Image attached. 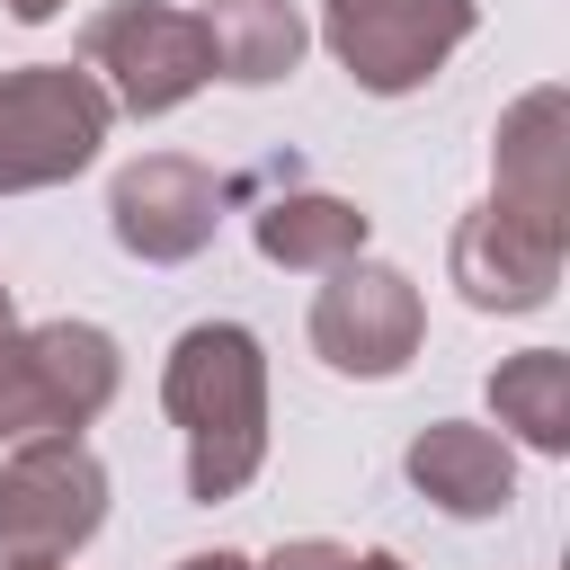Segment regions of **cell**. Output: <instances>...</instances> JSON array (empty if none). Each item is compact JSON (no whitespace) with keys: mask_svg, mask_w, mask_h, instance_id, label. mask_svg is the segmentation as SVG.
Returning <instances> with one entry per match:
<instances>
[{"mask_svg":"<svg viewBox=\"0 0 570 570\" xmlns=\"http://www.w3.org/2000/svg\"><path fill=\"white\" fill-rule=\"evenodd\" d=\"M160 401L187 428V490L196 499H232L258 472V454H267V365H258V338L232 330V321L187 330L178 356H169Z\"/></svg>","mask_w":570,"mask_h":570,"instance_id":"1","label":"cell"},{"mask_svg":"<svg viewBox=\"0 0 570 570\" xmlns=\"http://www.w3.org/2000/svg\"><path fill=\"white\" fill-rule=\"evenodd\" d=\"M116 392V338L89 321H53L9 338L0 330V436L36 445V436H71L80 419H98Z\"/></svg>","mask_w":570,"mask_h":570,"instance_id":"2","label":"cell"},{"mask_svg":"<svg viewBox=\"0 0 570 570\" xmlns=\"http://www.w3.org/2000/svg\"><path fill=\"white\" fill-rule=\"evenodd\" d=\"M107 142V98L71 62H36L0 80V187H53Z\"/></svg>","mask_w":570,"mask_h":570,"instance_id":"3","label":"cell"},{"mask_svg":"<svg viewBox=\"0 0 570 570\" xmlns=\"http://www.w3.org/2000/svg\"><path fill=\"white\" fill-rule=\"evenodd\" d=\"M107 517V472L89 463L80 436H36L9 472H0V552L9 561H62L71 543H89Z\"/></svg>","mask_w":570,"mask_h":570,"instance_id":"4","label":"cell"},{"mask_svg":"<svg viewBox=\"0 0 570 570\" xmlns=\"http://www.w3.org/2000/svg\"><path fill=\"white\" fill-rule=\"evenodd\" d=\"M89 71H107L116 80V98L134 107V116H160V107H178L205 71H214V45H205V18H187V9H160V0H125V9H107L98 27H89Z\"/></svg>","mask_w":570,"mask_h":570,"instance_id":"5","label":"cell"},{"mask_svg":"<svg viewBox=\"0 0 570 570\" xmlns=\"http://www.w3.org/2000/svg\"><path fill=\"white\" fill-rule=\"evenodd\" d=\"M472 36V0H330V45L365 89H419Z\"/></svg>","mask_w":570,"mask_h":570,"instance_id":"6","label":"cell"},{"mask_svg":"<svg viewBox=\"0 0 570 570\" xmlns=\"http://www.w3.org/2000/svg\"><path fill=\"white\" fill-rule=\"evenodd\" d=\"M312 347L338 365V374H401L410 347H419V294L410 276L392 267H330V294L312 303Z\"/></svg>","mask_w":570,"mask_h":570,"instance_id":"7","label":"cell"},{"mask_svg":"<svg viewBox=\"0 0 570 570\" xmlns=\"http://www.w3.org/2000/svg\"><path fill=\"white\" fill-rule=\"evenodd\" d=\"M561 276V223L543 214H517V205H481L463 232H454V285L481 303V312H525L543 303Z\"/></svg>","mask_w":570,"mask_h":570,"instance_id":"8","label":"cell"},{"mask_svg":"<svg viewBox=\"0 0 570 570\" xmlns=\"http://www.w3.org/2000/svg\"><path fill=\"white\" fill-rule=\"evenodd\" d=\"M116 240L142 258H196L214 240V178L196 160H134L116 178Z\"/></svg>","mask_w":570,"mask_h":570,"instance_id":"9","label":"cell"},{"mask_svg":"<svg viewBox=\"0 0 570 570\" xmlns=\"http://www.w3.org/2000/svg\"><path fill=\"white\" fill-rule=\"evenodd\" d=\"M410 481L445 508V517H490V508H508V445L490 436V428H463V419H445V428H428L419 445H410Z\"/></svg>","mask_w":570,"mask_h":570,"instance_id":"10","label":"cell"},{"mask_svg":"<svg viewBox=\"0 0 570 570\" xmlns=\"http://www.w3.org/2000/svg\"><path fill=\"white\" fill-rule=\"evenodd\" d=\"M499 205L561 223V89H534L499 125Z\"/></svg>","mask_w":570,"mask_h":570,"instance_id":"11","label":"cell"},{"mask_svg":"<svg viewBox=\"0 0 570 570\" xmlns=\"http://www.w3.org/2000/svg\"><path fill=\"white\" fill-rule=\"evenodd\" d=\"M205 45H214V71L223 80H276L303 53V18L285 0H214Z\"/></svg>","mask_w":570,"mask_h":570,"instance_id":"12","label":"cell"},{"mask_svg":"<svg viewBox=\"0 0 570 570\" xmlns=\"http://www.w3.org/2000/svg\"><path fill=\"white\" fill-rule=\"evenodd\" d=\"M258 249L276 267H347L365 249V214L338 196H276L258 214Z\"/></svg>","mask_w":570,"mask_h":570,"instance_id":"13","label":"cell"},{"mask_svg":"<svg viewBox=\"0 0 570 570\" xmlns=\"http://www.w3.org/2000/svg\"><path fill=\"white\" fill-rule=\"evenodd\" d=\"M490 401H499V428H517L525 445L561 454L570 445V356L561 347H525L490 374Z\"/></svg>","mask_w":570,"mask_h":570,"instance_id":"14","label":"cell"},{"mask_svg":"<svg viewBox=\"0 0 570 570\" xmlns=\"http://www.w3.org/2000/svg\"><path fill=\"white\" fill-rule=\"evenodd\" d=\"M267 570H356V552H338V543H285Z\"/></svg>","mask_w":570,"mask_h":570,"instance_id":"15","label":"cell"},{"mask_svg":"<svg viewBox=\"0 0 570 570\" xmlns=\"http://www.w3.org/2000/svg\"><path fill=\"white\" fill-rule=\"evenodd\" d=\"M187 570H249V561H232V552H196Z\"/></svg>","mask_w":570,"mask_h":570,"instance_id":"16","label":"cell"},{"mask_svg":"<svg viewBox=\"0 0 570 570\" xmlns=\"http://www.w3.org/2000/svg\"><path fill=\"white\" fill-rule=\"evenodd\" d=\"M9 9H18V18H53L62 0H9Z\"/></svg>","mask_w":570,"mask_h":570,"instance_id":"17","label":"cell"},{"mask_svg":"<svg viewBox=\"0 0 570 570\" xmlns=\"http://www.w3.org/2000/svg\"><path fill=\"white\" fill-rule=\"evenodd\" d=\"M356 570H401V561H392V552H365V561H356Z\"/></svg>","mask_w":570,"mask_h":570,"instance_id":"18","label":"cell"},{"mask_svg":"<svg viewBox=\"0 0 570 570\" xmlns=\"http://www.w3.org/2000/svg\"><path fill=\"white\" fill-rule=\"evenodd\" d=\"M0 330H9V294H0Z\"/></svg>","mask_w":570,"mask_h":570,"instance_id":"19","label":"cell"},{"mask_svg":"<svg viewBox=\"0 0 570 570\" xmlns=\"http://www.w3.org/2000/svg\"><path fill=\"white\" fill-rule=\"evenodd\" d=\"M18 570H53V561H18Z\"/></svg>","mask_w":570,"mask_h":570,"instance_id":"20","label":"cell"}]
</instances>
